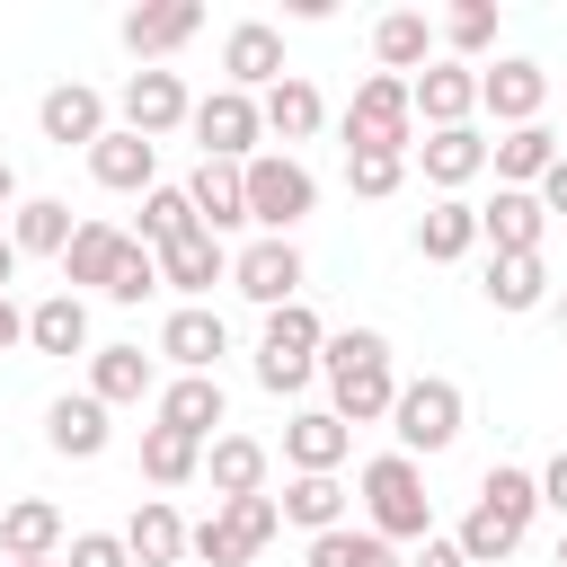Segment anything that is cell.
Segmentation results:
<instances>
[{
    "mask_svg": "<svg viewBox=\"0 0 567 567\" xmlns=\"http://www.w3.org/2000/svg\"><path fill=\"white\" fill-rule=\"evenodd\" d=\"M124 549H133V567H177L186 558V514L168 496H142L133 523H124Z\"/></svg>",
    "mask_w": 567,
    "mask_h": 567,
    "instance_id": "obj_26",
    "label": "cell"
},
{
    "mask_svg": "<svg viewBox=\"0 0 567 567\" xmlns=\"http://www.w3.org/2000/svg\"><path fill=\"white\" fill-rule=\"evenodd\" d=\"M195 142H204V159H230V168H248L257 159V142H266V124H257V97H239V89H213V97H195Z\"/></svg>",
    "mask_w": 567,
    "mask_h": 567,
    "instance_id": "obj_8",
    "label": "cell"
},
{
    "mask_svg": "<svg viewBox=\"0 0 567 567\" xmlns=\"http://www.w3.org/2000/svg\"><path fill=\"white\" fill-rule=\"evenodd\" d=\"M319 346H328V328H319V310L310 301H284V310H266V328H257V381L284 399V390H301L310 372H319Z\"/></svg>",
    "mask_w": 567,
    "mask_h": 567,
    "instance_id": "obj_5",
    "label": "cell"
},
{
    "mask_svg": "<svg viewBox=\"0 0 567 567\" xmlns=\"http://www.w3.org/2000/svg\"><path fill=\"white\" fill-rule=\"evenodd\" d=\"M532 487H540V505H549V514L567 523V452H558L549 470H532Z\"/></svg>",
    "mask_w": 567,
    "mask_h": 567,
    "instance_id": "obj_46",
    "label": "cell"
},
{
    "mask_svg": "<svg viewBox=\"0 0 567 567\" xmlns=\"http://www.w3.org/2000/svg\"><path fill=\"white\" fill-rule=\"evenodd\" d=\"M275 532H284L275 496H230V505H213L204 523H186V549H195L204 567H248Z\"/></svg>",
    "mask_w": 567,
    "mask_h": 567,
    "instance_id": "obj_6",
    "label": "cell"
},
{
    "mask_svg": "<svg viewBox=\"0 0 567 567\" xmlns=\"http://www.w3.org/2000/svg\"><path fill=\"white\" fill-rule=\"evenodd\" d=\"M505 319H523V310H540L549 301V266L540 257H487V284H478Z\"/></svg>",
    "mask_w": 567,
    "mask_h": 567,
    "instance_id": "obj_35",
    "label": "cell"
},
{
    "mask_svg": "<svg viewBox=\"0 0 567 567\" xmlns=\"http://www.w3.org/2000/svg\"><path fill=\"white\" fill-rule=\"evenodd\" d=\"M159 142H142V133H124V124H106L97 142H89V177L106 186V195H151L159 177Z\"/></svg>",
    "mask_w": 567,
    "mask_h": 567,
    "instance_id": "obj_15",
    "label": "cell"
},
{
    "mask_svg": "<svg viewBox=\"0 0 567 567\" xmlns=\"http://www.w3.org/2000/svg\"><path fill=\"white\" fill-rule=\"evenodd\" d=\"M319 372H328V408H337L346 425H372V416H390V399H399V372H390V337H381V328L328 337V346H319Z\"/></svg>",
    "mask_w": 567,
    "mask_h": 567,
    "instance_id": "obj_1",
    "label": "cell"
},
{
    "mask_svg": "<svg viewBox=\"0 0 567 567\" xmlns=\"http://www.w3.org/2000/svg\"><path fill=\"white\" fill-rule=\"evenodd\" d=\"M195 470H204V443H186V434H168V425L142 434V478H151V487H186Z\"/></svg>",
    "mask_w": 567,
    "mask_h": 567,
    "instance_id": "obj_41",
    "label": "cell"
},
{
    "mask_svg": "<svg viewBox=\"0 0 567 567\" xmlns=\"http://www.w3.org/2000/svg\"><path fill=\"white\" fill-rule=\"evenodd\" d=\"M372 53H381L390 80H416V71L434 62V27H425V9H390V18L372 27Z\"/></svg>",
    "mask_w": 567,
    "mask_h": 567,
    "instance_id": "obj_30",
    "label": "cell"
},
{
    "mask_svg": "<svg viewBox=\"0 0 567 567\" xmlns=\"http://www.w3.org/2000/svg\"><path fill=\"white\" fill-rule=\"evenodd\" d=\"M275 514H284V523H301V532L319 540V532H337V523H346V487H337V478H292V487L275 496Z\"/></svg>",
    "mask_w": 567,
    "mask_h": 567,
    "instance_id": "obj_38",
    "label": "cell"
},
{
    "mask_svg": "<svg viewBox=\"0 0 567 567\" xmlns=\"http://www.w3.org/2000/svg\"><path fill=\"white\" fill-rule=\"evenodd\" d=\"M204 478H213V505H230V496H266V443H257V434H213Z\"/></svg>",
    "mask_w": 567,
    "mask_h": 567,
    "instance_id": "obj_25",
    "label": "cell"
},
{
    "mask_svg": "<svg viewBox=\"0 0 567 567\" xmlns=\"http://www.w3.org/2000/svg\"><path fill=\"white\" fill-rule=\"evenodd\" d=\"M204 35V9L195 0H142V9H124V53L142 62V71H159L177 44H195Z\"/></svg>",
    "mask_w": 567,
    "mask_h": 567,
    "instance_id": "obj_9",
    "label": "cell"
},
{
    "mask_svg": "<svg viewBox=\"0 0 567 567\" xmlns=\"http://www.w3.org/2000/svg\"><path fill=\"white\" fill-rule=\"evenodd\" d=\"M346 151H416V106H408V80L372 71L346 106Z\"/></svg>",
    "mask_w": 567,
    "mask_h": 567,
    "instance_id": "obj_7",
    "label": "cell"
},
{
    "mask_svg": "<svg viewBox=\"0 0 567 567\" xmlns=\"http://www.w3.org/2000/svg\"><path fill=\"white\" fill-rule=\"evenodd\" d=\"M363 514H372V532L399 549V540H434V496H425V470L408 461V452H381V461H363Z\"/></svg>",
    "mask_w": 567,
    "mask_h": 567,
    "instance_id": "obj_2",
    "label": "cell"
},
{
    "mask_svg": "<svg viewBox=\"0 0 567 567\" xmlns=\"http://www.w3.org/2000/svg\"><path fill=\"white\" fill-rule=\"evenodd\" d=\"M434 35H443L452 53H487V44H496V0H461V9H452Z\"/></svg>",
    "mask_w": 567,
    "mask_h": 567,
    "instance_id": "obj_43",
    "label": "cell"
},
{
    "mask_svg": "<svg viewBox=\"0 0 567 567\" xmlns=\"http://www.w3.org/2000/svg\"><path fill=\"white\" fill-rule=\"evenodd\" d=\"M124 239H133V230H115V221H80V230H71V248H62V292H80V284H89V292H106V284H115V266H124Z\"/></svg>",
    "mask_w": 567,
    "mask_h": 567,
    "instance_id": "obj_21",
    "label": "cell"
},
{
    "mask_svg": "<svg viewBox=\"0 0 567 567\" xmlns=\"http://www.w3.org/2000/svg\"><path fill=\"white\" fill-rule=\"evenodd\" d=\"M399 177H408V151H346V186L354 195H399Z\"/></svg>",
    "mask_w": 567,
    "mask_h": 567,
    "instance_id": "obj_42",
    "label": "cell"
},
{
    "mask_svg": "<svg viewBox=\"0 0 567 567\" xmlns=\"http://www.w3.org/2000/svg\"><path fill=\"white\" fill-rule=\"evenodd\" d=\"M9 275H18V248H9V239H0V292H9Z\"/></svg>",
    "mask_w": 567,
    "mask_h": 567,
    "instance_id": "obj_51",
    "label": "cell"
},
{
    "mask_svg": "<svg viewBox=\"0 0 567 567\" xmlns=\"http://www.w3.org/2000/svg\"><path fill=\"white\" fill-rule=\"evenodd\" d=\"M461 416H470V399H461V381H443V372L399 381V399H390V434H399L408 461H416V452H452V443H461Z\"/></svg>",
    "mask_w": 567,
    "mask_h": 567,
    "instance_id": "obj_4",
    "label": "cell"
},
{
    "mask_svg": "<svg viewBox=\"0 0 567 567\" xmlns=\"http://www.w3.org/2000/svg\"><path fill=\"white\" fill-rule=\"evenodd\" d=\"M558 567H567V540H558Z\"/></svg>",
    "mask_w": 567,
    "mask_h": 567,
    "instance_id": "obj_53",
    "label": "cell"
},
{
    "mask_svg": "<svg viewBox=\"0 0 567 567\" xmlns=\"http://www.w3.org/2000/svg\"><path fill=\"white\" fill-rule=\"evenodd\" d=\"M257 124H266L275 142H310V133L328 124V97H319V89H310L301 71H284V80H275V89L257 97Z\"/></svg>",
    "mask_w": 567,
    "mask_h": 567,
    "instance_id": "obj_24",
    "label": "cell"
},
{
    "mask_svg": "<svg viewBox=\"0 0 567 567\" xmlns=\"http://www.w3.org/2000/svg\"><path fill=\"white\" fill-rule=\"evenodd\" d=\"M159 425H168V434H186V443H213V425H230L221 381H213V372H177V381L159 390Z\"/></svg>",
    "mask_w": 567,
    "mask_h": 567,
    "instance_id": "obj_19",
    "label": "cell"
},
{
    "mask_svg": "<svg viewBox=\"0 0 567 567\" xmlns=\"http://www.w3.org/2000/svg\"><path fill=\"white\" fill-rule=\"evenodd\" d=\"M89 399H97V408L151 399V354H142V346H89Z\"/></svg>",
    "mask_w": 567,
    "mask_h": 567,
    "instance_id": "obj_29",
    "label": "cell"
},
{
    "mask_svg": "<svg viewBox=\"0 0 567 567\" xmlns=\"http://www.w3.org/2000/svg\"><path fill=\"white\" fill-rule=\"evenodd\" d=\"M239 195H248V221H257L266 239H292V230L310 221V204H319V177H310L292 151H257V159L239 168Z\"/></svg>",
    "mask_w": 567,
    "mask_h": 567,
    "instance_id": "obj_3",
    "label": "cell"
},
{
    "mask_svg": "<svg viewBox=\"0 0 567 567\" xmlns=\"http://www.w3.org/2000/svg\"><path fill=\"white\" fill-rule=\"evenodd\" d=\"M9 204H18V168L0 159V213H9Z\"/></svg>",
    "mask_w": 567,
    "mask_h": 567,
    "instance_id": "obj_50",
    "label": "cell"
},
{
    "mask_svg": "<svg viewBox=\"0 0 567 567\" xmlns=\"http://www.w3.org/2000/svg\"><path fill=\"white\" fill-rule=\"evenodd\" d=\"M408 567H470V558H461L452 540H416V558H408Z\"/></svg>",
    "mask_w": 567,
    "mask_h": 567,
    "instance_id": "obj_48",
    "label": "cell"
},
{
    "mask_svg": "<svg viewBox=\"0 0 567 567\" xmlns=\"http://www.w3.org/2000/svg\"><path fill=\"white\" fill-rule=\"evenodd\" d=\"M310 567H408L381 532H354V523H337V532H319L310 540Z\"/></svg>",
    "mask_w": 567,
    "mask_h": 567,
    "instance_id": "obj_39",
    "label": "cell"
},
{
    "mask_svg": "<svg viewBox=\"0 0 567 567\" xmlns=\"http://www.w3.org/2000/svg\"><path fill=\"white\" fill-rule=\"evenodd\" d=\"M470 248H478V204H461V195L425 204V221H416V257H425V266H452V257H470Z\"/></svg>",
    "mask_w": 567,
    "mask_h": 567,
    "instance_id": "obj_31",
    "label": "cell"
},
{
    "mask_svg": "<svg viewBox=\"0 0 567 567\" xmlns=\"http://www.w3.org/2000/svg\"><path fill=\"white\" fill-rule=\"evenodd\" d=\"M27 346L35 354H89V301L80 292H44L27 310Z\"/></svg>",
    "mask_w": 567,
    "mask_h": 567,
    "instance_id": "obj_32",
    "label": "cell"
},
{
    "mask_svg": "<svg viewBox=\"0 0 567 567\" xmlns=\"http://www.w3.org/2000/svg\"><path fill=\"white\" fill-rule=\"evenodd\" d=\"M71 230H80V221H71V204H53V195H27V204L9 213V248H18V257H62Z\"/></svg>",
    "mask_w": 567,
    "mask_h": 567,
    "instance_id": "obj_33",
    "label": "cell"
},
{
    "mask_svg": "<svg viewBox=\"0 0 567 567\" xmlns=\"http://www.w3.org/2000/svg\"><path fill=\"white\" fill-rule=\"evenodd\" d=\"M159 354H168L177 372H213V363L230 354V328H221V310H204V301L168 310V328H159Z\"/></svg>",
    "mask_w": 567,
    "mask_h": 567,
    "instance_id": "obj_20",
    "label": "cell"
},
{
    "mask_svg": "<svg viewBox=\"0 0 567 567\" xmlns=\"http://www.w3.org/2000/svg\"><path fill=\"white\" fill-rule=\"evenodd\" d=\"M186 230H195V204H186V186H151V195H142V230H133V239L159 257V248H177Z\"/></svg>",
    "mask_w": 567,
    "mask_h": 567,
    "instance_id": "obj_40",
    "label": "cell"
},
{
    "mask_svg": "<svg viewBox=\"0 0 567 567\" xmlns=\"http://www.w3.org/2000/svg\"><path fill=\"white\" fill-rule=\"evenodd\" d=\"M540 97H549V71L532 53H505L496 71H478V106L514 133V124H540Z\"/></svg>",
    "mask_w": 567,
    "mask_h": 567,
    "instance_id": "obj_13",
    "label": "cell"
},
{
    "mask_svg": "<svg viewBox=\"0 0 567 567\" xmlns=\"http://www.w3.org/2000/svg\"><path fill=\"white\" fill-rule=\"evenodd\" d=\"M142 292H159V257H151L142 239H124V266H115V284H106V301H142Z\"/></svg>",
    "mask_w": 567,
    "mask_h": 567,
    "instance_id": "obj_44",
    "label": "cell"
},
{
    "mask_svg": "<svg viewBox=\"0 0 567 567\" xmlns=\"http://www.w3.org/2000/svg\"><path fill=\"white\" fill-rule=\"evenodd\" d=\"M532 195H540V213H567V151L540 168V186H532Z\"/></svg>",
    "mask_w": 567,
    "mask_h": 567,
    "instance_id": "obj_47",
    "label": "cell"
},
{
    "mask_svg": "<svg viewBox=\"0 0 567 567\" xmlns=\"http://www.w3.org/2000/svg\"><path fill=\"white\" fill-rule=\"evenodd\" d=\"M9 346H27V310L0 292V354H9Z\"/></svg>",
    "mask_w": 567,
    "mask_h": 567,
    "instance_id": "obj_49",
    "label": "cell"
},
{
    "mask_svg": "<svg viewBox=\"0 0 567 567\" xmlns=\"http://www.w3.org/2000/svg\"><path fill=\"white\" fill-rule=\"evenodd\" d=\"M221 275H230V248L213 230H186L177 248H159V284H177V292H213Z\"/></svg>",
    "mask_w": 567,
    "mask_h": 567,
    "instance_id": "obj_34",
    "label": "cell"
},
{
    "mask_svg": "<svg viewBox=\"0 0 567 567\" xmlns=\"http://www.w3.org/2000/svg\"><path fill=\"white\" fill-rule=\"evenodd\" d=\"M452 549H461L470 567H496V558H514V549H523V523H514V514H496V505L478 496V505L461 514V532H452Z\"/></svg>",
    "mask_w": 567,
    "mask_h": 567,
    "instance_id": "obj_36",
    "label": "cell"
},
{
    "mask_svg": "<svg viewBox=\"0 0 567 567\" xmlns=\"http://www.w3.org/2000/svg\"><path fill=\"white\" fill-rule=\"evenodd\" d=\"M35 124H44V142L89 151V142L106 133V97H97L89 80H62V89H44V97H35Z\"/></svg>",
    "mask_w": 567,
    "mask_h": 567,
    "instance_id": "obj_18",
    "label": "cell"
},
{
    "mask_svg": "<svg viewBox=\"0 0 567 567\" xmlns=\"http://www.w3.org/2000/svg\"><path fill=\"white\" fill-rule=\"evenodd\" d=\"M408 106H416L425 133H452V124L478 115V71H470V62H425V71L408 80Z\"/></svg>",
    "mask_w": 567,
    "mask_h": 567,
    "instance_id": "obj_11",
    "label": "cell"
},
{
    "mask_svg": "<svg viewBox=\"0 0 567 567\" xmlns=\"http://www.w3.org/2000/svg\"><path fill=\"white\" fill-rule=\"evenodd\" d=\"M540 230H549V213L532 186H496V204H478V239L496 257H540Z\"/></svg>",
    "mask_w": 567,
    "mask_h": 567,
    "instance_id": "obj_16",
    "label": "cell"
},
{
    "mask_svg": "<svg viewBox=\"0 0 567 567\" xmlns=\"http://www.w3.org/2000/svg\"><path fill=\"white\" fill-rule=\"evenodd\" d=\"M549 310H558V328H567V292H558V301H549Z\"/></svg>",
    "mask_w": 567,
    "mask_h": 567,
    "instance_id": "obj_52",
    "label": "cell"
},
{
    "mask_svg": "<svg viewBox=\"0 0 567 567\" xmlns=\"http://www.w3.org/2000/svg\"><path fill=\"white\" fill-rule=\"evenodd\" d=\"M221 89H239V97H257V89H275L284 80V35L266 27V18H239L230 35H221Z\"/></svg>",
    "mask_w": 567,
    "mask_h": 567,
    "instance_id": "obj_14",
    "label": "cell"
},
{
    "mask_svg": "<svg viewBox=\"0 0 567 567\" xmlns=\"http://www.w3.org/2000/svg\"><path fill=\"white\" fill-rule=\"evenodd\" d=\"M115 115H124V133L159 142V133H177V124L195 115V97H186V80H177V71H133V80L115 89Z\"/></svg>",
    "mask_w": 567,
    "mask_h": 567,
    "instance_id": "obj_10",
    "label": "cell"
},
{
    "mask_svg": "<svg viewBox=\"0 0 567 567\" xmlns=\"http://www.w3.org/2000/svg\"><path fill=\"white\" fill-rule=\"evenodd\" d=\"M230 284H239L257 310H284V301H301V248H292V239H248V248L230 257Z\"/></svg>",
    "mask_w": 567,
    "mask_h": 567,
    "instance_id": "obj_12",
    "label": "cell"
},
{
    "mask_svg": "<svg viewBox=\"0 0 567 567\" xmlns=\"http://www.w3.org/2000/svg\"><path fill=\"white\" fill-rule=\"evenodd\" d=\"M487 159H496V177H505V186H540V168L558 159V133H549V124H514Z\"/></svg>",
    "mask_w": 567,
    "mask_h": 567,
    "instance_id": "obj_37",
    "label": "cell"
},
{
    "mask_svg": "<svg viewBox=\"0 0 567 567\" xmlns=\"http://www.w3.org/2000/svg\"><path fill=\"white\" fill-rule=\"evenodd\" d=\"M35 567H53V558H35Z\"/></svg>",
    "mask_w": 567,
    "mask_h": 567,
    "instance_id": "obj_54",
    "label": "cell"
},
{
    "mask_svg": "<svg viewBox=\"0 0 567 567\" xmlns=\"http://www.w3.org/2000/svg\"><path fill=\"white\" fill-rule=\"evenodd\" d=\"M106 434H115V425H106V408H97L89 390H62V399L44 408V443H53L62 461H97Z\"/></svg>",
    "mask_w": 567,
    "mask_h": 567,
    "instance_id": "obj_22",
    "label": "cell"
},
{
    "mask_svg": "<svg viewBox=\"0 0 567 567\" xmlns=\"http://www.w3.org/2000/svg\"><path fill=\"white\" fill-rule=\"evenodd\" d=\"M186 204H195V230H213V239L248 221V195H239V168H230V159H204V168L186 177Z\"/></svg>",
    "mask_w": 567,
    "mask_h": 567,
    "instance_id": "obj_28",
    "label": "cell"
},
{
    "mask_svg": "<svg viewBox=\"0 0 567 567\" xmlns=\"http://www.w3.org/2000/svg\"><path fill=\"white\" fill-rule=\"evenodd\" d=\"M346 443H354V425H346L337 408H301V416L284 425V461H292V478H337Z\"/></svg>",
    "mask_w": 567,
    "mask_h": 567,
    "instance_id": "obj_17",
    "label": "cell"
},
{
    "mask_svg": "<svg viewBox=\"0 0 567 567\" xmlns=\"http://www.w3.org/2000/svg\"><path fill=\"white\" fill-rule=\"evenodd\" d=\"M408 159H416V168H425V177H434L443 195H461V186H470V177L487 168V142H478L470 124H452V133H425V142H416Z\"/></svg>",
    "mask_w": 567,
    "mask_h": 567,
    "instance_id": "obj_27",
    "label": "cell"
},
{
    "mask_svg": "<svg viewBox=\"0 0 567 567\" xmlns=\"http://www.w3.org/2000/svg\"><path fill=\"white\" fill-rule=\"evenodd\" d=\"M62 567H133V549H124V532H71Z\"/></svg>",
    "mask_w": 567,
    "mask_h": 567,
    "instance_id": "obj_45",
    "label": "cell"
},
{
    "mask_svg": "<svg viewBox=\"0 0 567 567\" xmlns=\"http://www.w3.org/2000/svg\"><path fill=\"white\" fill-rule=\"evenodd\" d=\"M62 549V505L53 496H18L9 514H0V558L9 567H35V558H53Z\"/></svg>",
    "mask_w": 567,
    "mask_h": 567,
    "instance_id": "obj_23",
    "label": "cell"
}]
</instances>
